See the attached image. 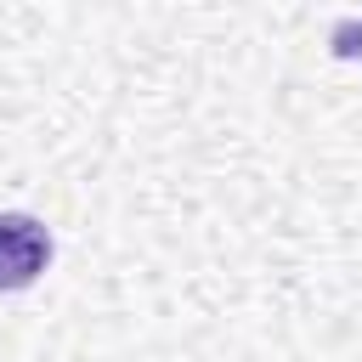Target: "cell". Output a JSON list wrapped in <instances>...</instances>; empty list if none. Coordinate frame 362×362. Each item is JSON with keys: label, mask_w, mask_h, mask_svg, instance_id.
Here are the masks:
<instances>
[{"label": "cell", "mask_w": 362, "mask_h": 362, "mask_svg": "<svg viewBox=\"0 0 362 362\" xmlns=\"http://www.w3.org/2000/svg\"><path fill=\"white\" fill-rule=\"evenodd\" d=\"M45 266H51V232L34 215L0 209V294L28 288Z\"/></svg>", "instance_id": "cell-1"}]
</instances>
